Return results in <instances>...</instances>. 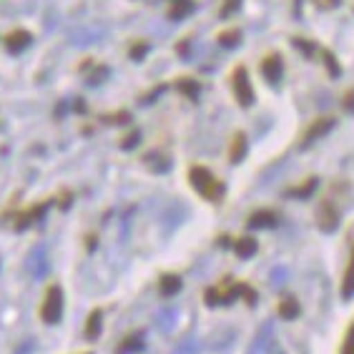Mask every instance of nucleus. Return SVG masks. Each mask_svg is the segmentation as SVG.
I'll return each instance as SVG.
<instances>
[{"label":"nucleus","instance_id":"obj_1","mask_svg":"<svg viewBox=\"0 0 354 354\" xmlns=\"http://www.w3.org/2000/svg\"><path fill=\"white\" fill-rule=\"evenodd\" d=\"M189 181H191V186L196 189L198 196H204L206 201H218V198L224 196V191H226L224 184H221L212 171L206 169V166H191Z\"/></svg>","mask_w":354,"mask_h":354},{"label":"nucleus","instance_id":"obj_2","mask_svg":"<svg viewBox=\"0 0 354 354\" xmlns=\"http://www.w3.org/2000/svg\"><path fill=\"white\" fill-rule=\"evenodd\" d=\"M41 317L46 324H58V319L63 317V289L58 284L48 286L41 304Z\"/></svg>","mask_w":354,"mask_h":354},{"label":"nucleus","instance_id":"obj_3","mask_svg":"<svg viewBox=\"0 0 354 354\" xmlns=\"http://www.w3.org/2000/svg\"><path fill=\"white\" fill-rule=\"evenodd\" d=\"M232 83H234V95H236L239 106L249 109L254 103V88H252V81H249V73H246L244 66H239L232 73Z\"/></svg>","mask_w":354,"mask_h":354},{"label":"nucleus","instance_id":"obj_4","mask_svg":"<svg viewBox=\"0 0 354 354\" xmlns=\"http://www.w3.org/2000/svg\"><path fill=\"white\" fill-rule=\"evenodd\" d=\"M259 71L269 86H277V83L281 81V75H284V63H281L279 55L272 53V55H266V58H261Z\"/></svg>","mask_w":354,"mask_h":354},{"label":"nucleus","instance_id":"obj_5","mask_svg":"<svg viewBox=\"0 0 354 354\" xmlns=\"http://www.w3.org/2000/svg\"><path fill=\"white\" fill-rule=\"evenodd\" d=\"M334 126V118H317V121L312 123L307 129V133L301 136V146H309V143L314 141V138H319V136H324L329 129Z\"/></svg>","mask_w":354,"mask_h":354},{"label":"nucleus","instance_id":"obj_6","mask_svg":"<svg viewBox=\"0 0 354 354\" xmlns=\"http://www.w3.org/2000/svg\"><path fill=\"white\" fill-rule=\"evenodd\" d=\"M337 221H339V212H337L329 201H324V206H322V212H319V229L334 232V229H337Z\"/></svg>","mask_w":354,"mask_h":354},{"label":"nucleus","instance_id":"obj_7","mask_svg":"<svg viewBox=\"0 0 354 354\" xmlns=\"http://www.w3.org/2000/svg\"><path fill=\"white\" fill-rule=\"evenodd\" d=\"M342 299H352L354 297V249H352V257H349V264H347V272L342 277Z\"/></svg>","mask_w":354,"mask_h":354},{"label":"nucleus","instance_id":"obj_8","mask_svg":"<svg viewBox=\"0 0 354 354\" xmlns=\"http://www.w3.org/2000/svg\"><path fill=\"white\" fill-rule=\"evenodd\" d=\"M277 221H279V216L266 209V212L252 214V218H249V226H254V229H272V226H277Z\"/></svg>","mask_w":354,"mask_h":354},{"label":"nucleus","instance_id":"obj_9","mask_svg":"<svg viewBox=\"0 0 354 354\" xmlns=\"http://www.w3.org/2000/svg\"><path fill=\"white\" fill-rule=\"evenodd\" d=\"M257 249H259V244H257V239H252V236L239 239L236 244H234V252H236V257H241V259H249V257H254V254H257Z\"/></svg>","mask_w":354,"mask_h":354},{"label":"nucleus","instance_id":"obj_10","mask_svg":"<svg viewBox=\"0 0 354 354\" xmlns=\"http://www.w3.org/2000/svg\"><path fill=\"white\" fill-rule=\"evenodd\" d=\"M181 286H184V281H181V277H176V274H164V277H161V292H164V297L178 294Z\"/></svg>","mask_w":354,"mask_h":354},{"label":"nucleus","instance_id":"obj_11","mask_svg":"<svg viewBox=\"0 0 354 354\" xmlns=\"http://www.w3.org/2000/svg\"><path fill=\"white\" fill-rule=\"evenodd\" d=\"M28 41H30V33H26V30H15V33H10L6 38V48L8 50H13V53H18V50H23V48L28 46Z\"/></svg>","mask_w":354,"mask_h":354},{"label":"nucleus","instance_id":"obj_12","mask_svg":"<svg viewBox=\"0 0 354 354\" xmlns=\"http://www.w3.org/2000/svg\"><path fill=\"white\" fill-rule=\"evenodd\" d=\"M279 314L284 317V319H297V317H299V301L292 299V297H286V299H281Z\"/></svg>","mask_w":354,"mask_h":354},{"label":"nucleus","instance_id":"obj_13","mask_svg":"<svg viewBox=\"0 0 354 354\" xmlns=\"http://www.w3.org/2000/svg\"><path fill=\"white\" fill-rule=\"evenodd\" d=\"M241 153H246V136H244V133H236V138H234V151H232L234 164L241 158Z\"/></svg>","mask_w":354,"mask_h":354},{"label":"nucleus","instance_id":"obj_14","mask_svg":"<svg viewBox=\"0 0 354 354\" xmlns=\"http://www.w3.org/2000/svg\"><path fill=\"white\" fill-rule=\"evenodd\" d=\"M98 329H101V309H95L88 317V329H86V334L93 339V337H98Z\"/></svg>","mask_w":354,"mask_h":354},{"label":"nucleus","instance_id":"obj_15","mask_svg":"<svg viewBox=\"0 0 354 354\" xmlns=\"http://www.w3.org/2000/svg\"><path fill=\"white\" fill-rule=\"evenodd\" d=\"M239 38H241V33L234 28V30H224V33L218 35V43H221V46H226V48H234L239 43Z\"/></svg>","mask_w":354,"mask_h":354},{"label":"nucleus","instance_id":"obj_16","mask_svg":"<svg viewBox=\"0 0 354 354\" xmlns=\"http://www.w3.org/2000/svg\"><path fill=\"white\" fill-rule=\"evenodd\" d=\"M342 354H354V324L344 334V344H342Z\"/></svg>","mask_w":354,"mask_h":354},{"label":"nucleus","instance_id":"obj_17","mask_svg":"<svg viewBox=\"0 0 354 354\" xmlns=\"http://www.w3.org/2000/svg\"><path fill=\"white\" fill-rule=\"evenodd\" d=\"M342 109L347 113H354V88H349L347 93L342 95Z\"/></svg>","mask_w":354,"mask_h":354},{"label":"nucleus","instance_id":"obj_18","mask_svg":"<svg viewBox=\"0 0 354 354\" xmlns=\"http://www.w3.org/2000/svg\"><path fill=\"white\" fill-rule=\"evenodd\" d=\"M317 3H319L322 8H334L337 3H339V0H317Z\"/></svg>","mask_w":354,"mask_h":354}]
</instances>
